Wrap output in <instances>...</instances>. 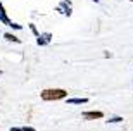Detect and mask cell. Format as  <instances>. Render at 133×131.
<instances>
[{
  "mask_svg": "<svg viewBox=\"0 0 133 131\" xmlns=\"http://www.w3.org/2000/svg\"><path fill=\"white\" fill-rule=\"evenodd\" d=\"M102 117H104V112L100 111H87L81 114L83 121H95V119H102Z\"/></svg>",
  "mask_w": 133,
  "mask_h": 131,
  "instance_id": "obj_3",
  "label": "cell"
},
{
  "mask_svg": "<svg viewBox=\"0 0 133 131\" xmlns=\"http://www.w3.org/2000/svg\"><path fill=\"white\" fill-rule=\"evenodd\" d=\"M0 74H2V69H0Z\"/></svg>",
  "mask_w": 133,
  "mask_h": 131,
  "instance_id": "obj_16",
  "label": "cell"
},
{
  "mask_svg": "<svg viewBox=\"0 0 133 131\" xmlns=\"http://www.w3.org/2000/svg\"><path fill=\"white\" fill-rule=\"evenodd\" d=\"M128 2H133V0H128Z\"/></svg>",
  "mask_w": 133,
  "mask_h": 131,
  "instance_id": "obj_17",
  "label": "cell"
},
{
  "mask_svg": "<svg viewBox=\"0 0 133 131\" xmlns=\"http://www.w3.org/2000/svg\"><path fill=\"white\" fill-rule=\"evenodd\" d=\"M10 28H12V29H23V24H17V23H12V24H10Z\"/></svg>",
  "mask_w": 133,
  "mask_h": 131,
  "instance_id": "obj_10",
  "label": "cell"
},
{
  "mask_svg": "<svg viewBox=\"0 0 133 131\" xmlns=\"http://www.w3.org/2000/svg\"><path fill=\"white\" fill-rule=\"evenodd\" d=\"M55 10H57V12H61V14H64L66 17H71V14H73V9H71V0H62V2H61V5Z\"/></svg>",
  "mask_w": 133,
  "mask_h": 131,
  "instance_id": "obj_2",
  "label": "cell"
},
{
  "mask_svg": "<svg viewBox=\"0 0 133 131\" xmlns=\"http://www.w3.org/2000/svg\"><path fill=\"white\" fill-rule=\"evenodd\" d=\"M109 124H118V122H123V117L121 116H112V117H109L107 119Z\"/></svg>",
  "mask_w": 133,
  "mask_h": 131,
  "instance_id": "obj_7",
  "label": "cell"
},
{
  "mask_svg": "<svg viewBox=\"0 0 133 131\" xmlns=\"http://www.w3.org/2000/svg\"><path fill=\"white\" fill-rule=\"evenodd\" d=\"M40 98L45 100V102L62 100V98H68V92L62 90V88H49V90H43V92L40 93Z\"/></svg>",
  "mask_w": 133,
  "mask_h": 131,
  "instance_id": "obj_1",
  "label": "cell"
},
{
  "mask_svg": "<svg viewBox=\"0 0 133 131\" xmlns=\"http://www.w3.org/2000/svg\"><path fill=\"white\" fill-rule=\"evenodd\" d=\"M68 104H73V105H85L88 104V98L81 97V98H68Z\"/></svg>",
  "mask_w": 133,
  "mask_h": 131,
  "instance_id": "obj_4",
  "label": "cell"
},
{
  "mask_svg": "<svg viewBox=\"0 0 133 131\" xmlns=\"http://www.w3.org/2000/svg\"><path fill=\"white\" fill-rule=\"evenodd\" d=\"M0 14H7V10L4 9V4L2 2H0Z\"/></svg>",
  "mask_w": 133,
  "mask_h": 131,
  "instance_id": "obj_12",
  "label": "cell"
},
{
  "mask_svg": "<svg viewBox=\"0 0 133 131\" xmlns=\"http://www.w3.org/2000/svg\"><path fill=\"white\" fill-rule=\"evenodd\" d=\"M0 23H2V24H5V26H10V24H12V21L9 19V16H7V14H0Z\"/></svg>",
  "mask_w": 133,
  "mask_h": 131,
  "instance_id": "obj_6",
  "label": "cell"
},
{
  "mask_svg": "<svg viewBox=\"0 0 133 131\" xmlns=\"http://www.w3.org/2000/svg\"><path fill=\"white\" fill-rule=\"evenodd\" d=\"M36 43H38V45H40V47H45V45H49V40L45 38L43 35H40L38 38H36Z\"/></svg>",
  "mask_w": 133,
  "mask_h": 131,
  "instance_id": "obj_8",
  "label": "cell"
},
{
  "mask_svg": "<svg viewBox=\"0 0 133 131\" xmlns=\"http://www.w3.org/2000/svg\"><path fill=\"white\" fill-rule=\"evenodd\" d=\"M28 26H30V29H31V33H33L35 36H36V38H38V36H40V31H38V29H36V26H35L33 23H30V24H28Z\"/></svg>",
  "mask_w": 133,
  "mask_h": 131,
  "instance_id": "obj_9",
  "label": "cell"
},
{
  "mask_svg": "<svg viewBox=\"0 0 133 131\" xmlns=\"http://www.w3.org/2000/svg\"><path fill=\"white\" fill-rule=\"evenodd\" d=\"M4 38L7 40V42H14V43H21V38H17L16 35L12 33H4Z\"/></svg>",
  "mask_w": 133,
  "mask_h": 131,
  "instance_id": "obj_5",
  "label": "cell"
},
{
  "mask_svg": "<svg viewBox=\"0 0 133 131\" xmlns=\"http://www.w3.org/2000/svg\"><path fill=\"white\" fill-rule=\"evenodd\" d=\"M9 131H23V128H17V126H12Z\"/></svg>",
  "mask_w": 133,
  "mask_h": 131,
  "instance_id": "obj_13",
  "label": "cell"
},
{
  "mask_svg": "<svg viewBox=\"0 0 133 131\" xmlns=\"http://www.w3.org/2000/svg\"><path fill=\"white\" fill-rule=\"evenodd\" d=\"M23 131H36L33 126H23Z\"/></svg>",
  "mask_w": 133,
  "mask_h": 131,
  "instance_id": "obj_11",
  "label": "cell"
},
{
  "mask_svg": "<svg viewBox=\"0 0 133 131\" xmlns=\"http://www.w3.org/2000/svg\"><path fill=\"white\" fill-rule=\"evenodd\" d=\"M104 57H109V59H111V57H112V53H111V52H104Z\"/></svg>",
  "mask_w": 133,
  "mask_h": 131,
  "instance_id": "obj_14",
  "label": "cell"
},
{
  "mask_svg": "<svg viewBox=\"0 0 133 131\" xmlns=\"http://www.w3.org/2000/svg\"><path fill=\"white\" fill-rule=\"evenodd\" d=\"M92 2H95V4H97V2H100V0H92Z\"/></svg>",
  "mask_w": 133,
  "mask_h": 131,
  "instance_id": "obj_15",
  "label": "cell"
}]
</instances>
